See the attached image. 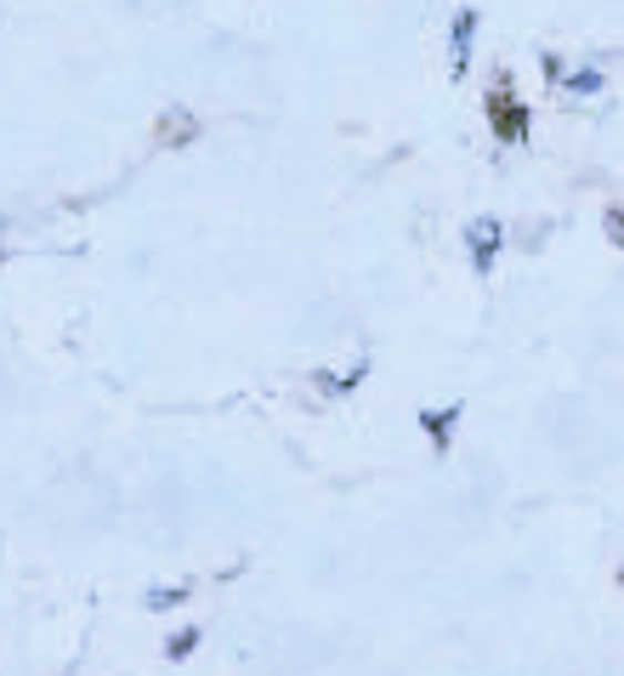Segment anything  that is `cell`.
Wrapping results in <instances>:
<instances>
[{"instance_id": "1", "label": "cell", "mask_w": 624, "mask_h": 676, "mask_svg": "<svg viewBox=\"0 0 624 676\" xmlns=\"http://www.w3.org/2000/svg\"><path fill=\"white\" fill-rule=\"evenodd\" d=\"M489 120H494V137H500V142H522V137H528V109L516 103L505 85L489 91Z\"/></svg>"}, {"instance_id": "2", "label": "cell", "mask_w": 624, "mask_h": 676, "mask_svg": "<svg viewBox=\"0 0 624 676\" xmlns=\"http://www.w3.org/2000/svg\"><path fill=\"white\" fill-rule=\"evenodd\" d=\"M466 245H471L477 279H489V273H494V256H500V222H494V216H477V222L466 228Z\"/></svg>"}, {"instance_id": "3", "label": "cell", "mask_w": 624, "mask_h": 676, "mask_svg": "<svg viewBox=\"0 0 624 676\" xmlns=\"http://www.w3.org/2000/svg\"><path fill=\"white\" fill-rule=\"evenodd\" d=\"M466 415V404H443V410H420V426H426V438L438 444V455L454 450V421Z\"/></svg>"}, {"instance_id": "4", "label": "cell", "mask_w": 624, "mask_h": 676, "mask_svg": "<svg viewBox=\"0 0 624 676\" xmlns=\"http://www.w3.org/2000/svg\"><path fill=\"white\" fill-rule=\"evenodd\" d=\"M471 29H477V12H454V80L471 69Z\"/></svg>"}, {"instance_id": "5", "label": "cell", "mask_w": 624, "mask_h": 676, "mask_svg": "<svg viewBox=\"0 0 624 676\" xmlns=\"http://www.w3.org/2000/svg\"><path fill=\"white\" fill-rule=\"evenodd\" d=\"M200 637H205L200 625H182V632H171V637H165V659H176V665H182L187 654L200 648Z\"/></svg>"}, {"instance_id": "6", "label": "cell", "mask_w": 624, "mask_h": 676, "mask_svg": "<svg viewBox=\"0 0 624 676\" xmlns=\"http://www.w3.org/2000/svg\"><path fill=\"white\" fill-rule=\"evenodd\" d=\"M187 597H194V586H187V579H182V586H154V592L142 597V603H149V608L160 614V608H176V603H187Z\"/></svg>"}, {"instance_id": "7", "label": "cell", "mask_w": 624, "mask_h": 676, "mask_svg": "<svg viewBox=\"0 0 624 676\" xmlns=\"http://www.w3.org/2000/svg\"><path fill=\"white\" fill-rule=\"evenodd\" d=\"M567 91H573V97H591V91H602V74H596V69L573 74V80H567Z\"/></svg>"}]
</instances>
